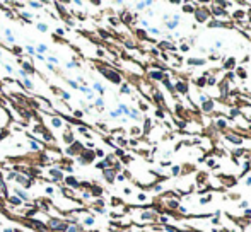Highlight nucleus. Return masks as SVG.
<instances>
[{
	"instance_id": "7ed1b4c3",
	"label": "nucleus",
	"mask_w": 251,
	"mask_h": 232,
	"mask_svg": "<svg viewBox=\"0 0 251 232\" xmlns=\"http://www.w3.org/2000/svg\"><path fill=\"white\" fill-rule=\"evenodd\" d=\"M38 50H39V51H41V53H43V51H45V50H46V46H45V45H41V46H39V48H38Z\"/></svg>"
},
{
	"instance_id": "f03ea898",
	"label": "nucleus",
	"mask_w": 251,
	"mask_h": 232,
	"mask_svg": "<svg viewBox=\"0 0 251 232\" xmlns=\"http://www.w3.org/2000/svg\"><path fill=\"white\" fill-rule=\"evenodd\" d=\"M39 31H46V26L45 24H39Z\"/></svg>"
},
{
	"instance_id": "f257e3e1",
	"label": "nucleus",
	"mask_w": 251,
	"mask_h": 232,
	"mask_svg": "<svg viewBox=\"0 0 251 232\" xmlns=\"http://www.w3.org/2000/svg\"><path fill=\"white\" fill-rule=\"evenodd\" d=\"M94 87H96V89H97V90H99V92H103V87L99 86V84H96V86H94Z\"/></svg>"
}]
</instances>
